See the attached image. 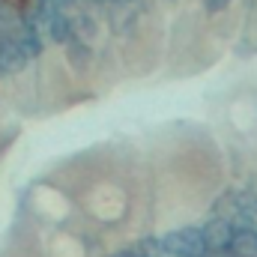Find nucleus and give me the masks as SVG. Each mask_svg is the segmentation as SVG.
<instances>
[{"label": "nucleus", "instance_id": "nucleus-1", "mask_svg": "<svg viewBox=\"0 0 257 257\" xmlns=\"http://www.w3.org/2000/svg\"><path fill=\"white\" fill-rule=\"evenodd\" d=\"M159 239H162V248H165L171 257H206L209 254L206 239H203V230L194 227V224L174 227V230L162 233Z\"/></svg>", "mask_w": 257, "mask_h": 257}, {"label": "nucleus", "instance_id": "nucleus-2", "mask_svg": "<svg viewBox=\"0 0 257 257\" xmlns=\"http://www.w3.org/2000/svg\"><path fill=\"white\" fill-rule=\"evenodd\" d=\"M203 230V239H206V248L209 254L215 251H227L230 248V239H233V221L227 215H212L206 224H200Z\"/></svg>", "mask_w": 257, "mask_h": 257}, {"label": "nucleus", "instance_id": "nucleus-3", "mask_svg": "<svg viewBox=\"0 0 257 257\" xmlns=\"http://www.w3.org/2000/svg\"><path fill=\"white\" fill-rule=\"evenodd\" d=\"M24 63H27V54L21 51L18 39L12 33L0 36V69H3V75H12V72L24 69Z\"/></svg>", "mask_w": 257, "mask_h": 257}, {"label": "nucleus", "instance_id": "nucleus-4", "mask_svg": "<svg viewBox=\"0 0 257 257\" xmlns=\"http://www.w3.org/2000/svg\"><path fill=\"white\" fill-rule=\"evenodd\" d=\"M230 257H257V227L248 224H233V239H230Z\"/></svg>", "mask_w": 257, "mask_h": 257}, {"label": "nucleus", "instance_id": "nucleus-5", "mask_svg": "<svg viewBox=\"0 0 257 257\" xmlns=\"http://www.w3.org/2000/svg\"><path fill=\"white\" fill-rule=\"evenodd\" d=\"M12 36L18 39V45H21V51L27 54V60L39 57V51H42V36H39V30H36L33 21H30V24H21Z\"/></svg>", "mask_w": 257, "mask_h": 257}, {"label": "nucleus", "instance_id": "nucleus-6", "mask_svg": "<svg viewBox=\"0 0 257 257\" xmlns=\"http://www.w3.org/2000/svg\"><path fill=\"white\" fill-rule=\"evenodd\" d=\"M45 30H48V36H51V42H60V45H69V42H72V21L66 18L60 9L48 18Z\"/></svg>", "mask_w": 257, "mask_h": 257}, {"label": "nucleus", "instance_id": "nucleus-7", "mask_svg": "<svg viewBox=\"0 0 257 257\" xmlns=\"http://www.w3.org/2000/svg\"><path fill=\"white\" fill-rule=\"evenodd\" d=\"M108 257H144V251H141L138 245H126V248H117V251H111Z\"/></svg>", "mask_w": 257, "mask_h": 257}, {"label": "nucleus", "instance_id": "nucleus-8", "mask_svg": "<svg viewBox=\"0 0 257 257\" xmlns=\"http://www.w3.org/2000/svg\"><path fill=\"white\" fill-rule=\"evenodd\" d=\"M203 3H206V9H209V12H221L230 0H203Z\"/></svg>", "mask_w": 257, "mask_h": 257}, {"label": "nucleus", "instance_id": "nucleus-9", "mask_svg": "<svg viewBox=\"0 0 257 257\" xmlns=\"http://www.w3.org/2000/svg\"><path fill=\"white\" fill-rule=\"evenodd\" d=\"M0 78H3V69H0Z\"/></svg>", "mask_w": 257, "mask_h": 257}]
</instances>
